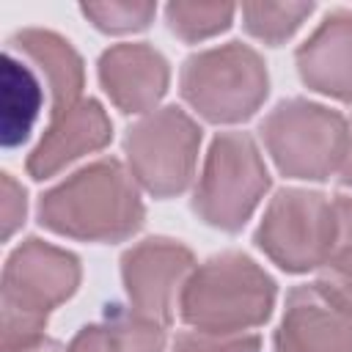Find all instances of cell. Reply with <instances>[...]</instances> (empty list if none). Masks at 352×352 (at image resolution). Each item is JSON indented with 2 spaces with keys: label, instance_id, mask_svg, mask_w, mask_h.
<instances>
[{
  "label": "cell",
  "instance_id": "cell-7",
  "mask_svg": "<svg viewBox=\"0 0 352 352\" xmlns=\"http://www.w3.org/2000/svg\"><path fill=\"white\" fill-rule=\"evenodd\" d=\"M198 148L201 126L176 104L157 107L124 135L129 173L154 198H173L190 187Z\"/></svg>",
  "mask_w": 352,
  "mask_h": 352
},
{
  "label": "cell",
  "instance_id": "cell-15",
  "mask_svg": "<svg viewBox=\"0 0 352 352\" xmlns=\"http://www.w3.org/2000/svg\"><path fill=\"white\" fill-rule=\"evenodd\" d=\"M44 102L50 107V94L36 69L14 50H6L0 80V138L6 148H14L30 138Z\"/></svg>",
  "mask_w": 352,
  "mask_h": 352
},
{
  "label": "cell",
  "instance_id": "cell-4",
  "mask_svg": "<svg viewBox=\"0 0 352 352\" xmlns=\"http://www.w3.org/2000/svg\"><path fill=\"white\" fill-rule=\"evenodd\" d=\"M258 135L275 168L289 179L324 182L341 173L352 132L338 110L308 99H283L261 121Z\"/></svg>",
  "mask_w": 352,
  "mask_h": 352
},
{
  "label": "cell",
  "instance_id": "cell-18",
  "mask_svg": "<svg viewBox=\"0 0 352 352\" xmlns=\"http://www.w3.org/2000/svg\"><path fill=\"white\" fill-rule=\"evenodd\" d=\"M314 8V3H245L242 25L253 38L278 47L297 33Z\"/></svg>",
  "mask_w": 352,
  "mask_h": 352
},
{
  "label": "cell",
  "instance_id": "cell-9",
  "mask_svg": "<svg viewBox=\"0 0 352 352\" xmlns=\"http://www.w3.org/2000/svg\"><path fill=\"white\" fill-rule=\"evenodd\" d=\"M195 270L192 250L168 236H148L121 256V280L132 314L168 324L190 272Z\"/></svg>",
  "mask_w": 352,
  "mask_h": 352
},
{
  "label": "cell",
  "instance_id": "cell-20",
  "mask_svg": "<svg viewBox=\"0 0 352 352\" xmlns=\"http://www.w3.org/2000/svg\"><path fill=\"white\" fill-rule=\"evenodd\" d=\"M82 16L102 33H135L146 30L157 14L154 3L146 0H104V3H82Z\"/></svg>",
  "mask_w": 352,
  "mask_h": 352
},
{
  "label": "cell",
  "instance_id": "cell-6",
  "mask_svg": "<svg viewBox=\"0 0 352 352\" xmlns=\"http://www.w3.org/2000/svg\"><path fill=\"white\" fill-rule=\"evenodd\" d=\"M270 184L272 179L256 140L248 132H217L192 190V212L206 226L236 234Z\"/></svg>",
  "mask_w": 352,
  "mask_h": 352
},
{
  "label": "cell",
  "instance_id": "cell-13",
  "mask_svg": "<svg viewBox=\"0 0 352 352\" xmlns=\"http://www.w3.org/2000/svg\"><path fill=\"white\" fill-rule=\"evenodd\" d=\"M294 63L311 91L352 102V11H330L297 47Z\"/></svg>",
  "mask_w": 352,
  "mask_h": 352
},
{
  "label": "cell",
  "instance_id": "cell-16",
  "mask_svg": "<svg viewBox=\"0 0 352 352\" xmlns=\"http://www.w3.org/2000/svg\"><path fill=\"white\" fill-rule=\"evenodd\" d=\"M66 352H165V327L138 314H107L80 327Z\"/></svg>",
  "mask_w": 352,
  "mask_h": 352
},
{
  "label": "cell",
  "instance_id": "cell-8",
  "mask_svg": "<svg viewBox=\"0 0 352 352\" xmlns=\"http://www.w3.org/2000/svg\"><path fill=\"white\" fill-rule=\"evenodd\" d=\"M336 231V209L324 192L286 187L267 204L256 228L258 250L286 272L319 270Z\"/></svg>",
  "mask_w": 352,
  "mask_h": 352
},
{
  "label": "cell",
  "instance_id": "cell-11",
  "mask_svg": "<svg viewBox=\"0 0 352 352\" xmlns=\"http://www.w3.org/2000/svg\"><path fill=\"white\" fill-rule=\"evenodd\" d=\"M99 82L126 116H148L170 82V66L160 50L143 41L113 44L99 55Z\"/></svg>",
  "mask_w": 352,
  "mask_h": 352
},
{
  "label": "cell",
  "instance_id": "cell-12",
  "mask_svg": "<svg viewBox=\"0 0 352 352\" xmlns=\"http://www.w3.org/2000/svg\"><path fill=\"white\" fill-rule=\"evenodd\" d=\"M113 138V124L96 99H80L74 107L50 121L36 148L28 154V173L44 182L60 173L74 160L104 148Z\"/></svg>",
  "mask_w": 352,
  "mask_h": 352
},
{
  "label": "cell",
  "instance_id": "cell-23",
  "mask_svg": "<svg viewBox=\"0 0 352 352\" xmlns=\"http://www.w3.org/2000/svg\"><path fill=\"white\" fill-rule=\"evenodd\" d=\"M11 352H66V349H63L58 341L41 336V338H36V341H30V344H25V346H19V349H11Z\"/></svg>",
  "mask_w": 352,
  "mask_h": 352
},
{
  "label": "cell",
  "instance_id": "cell-19",
  "mask_svg": "<svg viewBox=\"0 0 352 352\" xmlns=\"http://www.w3.org/2000/svg\"><path fill=\"white\" fill-rule=\"evenodd\" d=\"M234 14H236V6L231 3H168L165 6L168 30L187 44H198L228 30L234 22Z\"/></svg>",
  "mask_w": 352,
  "mask_h": 352
},
{
  "label": "cell",
  "instance_id": "cell-2",
  "mask_svg": "<svg viewBox=\"0 0 352 352\" xmlns=\"http://www.w3.org/2000/svg\"><path fill=\"white\" fill-rule=\"evenodd\" d=\"M275 280L242 250L198 264L182 286L179 316L204 333L236 336L264 324L275 308Z\"/></svg>",
  "mask_w": 352,
  "mask_h": 352
},
{
  "label": "cell",
  "instance_id": "cell-14",
  "mask_svg": "<svg viewBox=\"0 0 352 352\" xmlns=\"http://www.w3.org/2000/svg\"><path fill=\"white\" fill-rule=\"evenodd\" d=\"M6 50L22 55L41 77L50 94V121L80 102L85 85V69H82V58L63 36L41 28H25L8 38Z\"/></svg>",
  "mask_w": 352,
  "mask_h": 352
},
{
  "label": "cell",
  "instance_id": "cell-21",
  "mask_svg": "<svg viewBox=\"0 0 352 352\" xmlns=\"http://www.w3.org/2000/svg\"><path fill=\"white\" fill-rule=\"evenodd\" d=\"M170 352H261L258 336H220V333H204V330H184L176 336Z\"/></svg>",
  "mask_w": 352,
  "mask_h": 352
},
{
  "label": "cell",
  "instance_id": "cell-3",
  "mask_svg": "<svg viewBox=\"0 0 352 352\" xmlns=\"http://www.w3.org/2000/svg\"><path fill=\"white\" fill-rule=\"evenodd\" d=\"M80 258L38 236L11 250L3 267V352L44 336L52 308L80 286Z\"/></svg>",
  "mask_w": 352,
  "mask_h": 352
},
{
  "label": "cell",
  "instance_id": "cell-1",
  "mask_svg": "<svg viewBox=\"0 0 352 352\" xmlns=\"http://www.w3.org/2000/svg\"><path fill=\"white\" fill-rule=\"evenodd\" d=\"M143 220L138 182L113 157L74 170L38 201L44 228L82 242H124L140 231Z\"/></svg>",
  "mask_w": 352,
  "mask_h": 352
},
{
  "label": "cell",
  "instance_id": "cell-17",
  "mask_svg": "<svg viewBox=\"0 0 352 352\" xmlns=\"http://www.w3.org/2000/svg\"><path fill=\"white\" fill-rule=\"evenodd\" d=\"M336 231L327 258L319 267V286L352 311V195L333 198Z\"/></svg>",
  "mask_w": 352,
  "mask_h": 352
},
{
  "label": "cell",
  "instance_id": "cell-5",
  "mask_svg": "<svg viewBox=\"0 0 352 352\" xmlns=\"http://www.w3.org/2000/svg\"><path fill=\"white\" fill-rule=\"evenodd\" d=\"M179 91L204 121L239 124L264 104L270 74L253 47L228 41L190 55L179 72Z\"/></svg>",
  "mask_w": 352,
  "mask_h": 352
},
{
  "label": "cell",
  "instance_id": "cell-10",
  "mask_svg": "<svg viewBox=\"0 0 352 352\" xmlns=\"http://www.w3.org/2000/svg\"><path fill=\"white\" fill-rule=\"evenodd\" d=\"M275 352H352V311L319 283L294 286L275 330Z\"/></svg>",
  "mask_w": 352,
  "mask_h": 352
},
{
  "label": "cell",
  "instance_id": "cell-24",
  "mask_svg": "<svg viewBox=\"0 0 352 352\" xmlns=\"http://www.w3.org/2000/svg\"><path fill=\"white\" fill-rule=\"evenodd\" d=\"M341 184H346V187H352V143H349V154H346V162H344V168H341Z\"/></svg>",
  "mask_w": 352,
  "mask_h": 352
},
{
  "label": "cell",
  "instance_id": "cell-22",
  "mask_svg": "<svg viewBox=\"0 0 352 352\" xmlns=\"http://www.w3.org/2000/svg\"><path fill=\"white\" fill-rule=\"evenodd\" d=\"M25 187L16 184L11 173H3V239H11V234L25 223Z\"/></svg>",
  "mask_w": 352,
  "mask_h": 352
}]
</instances>
